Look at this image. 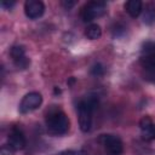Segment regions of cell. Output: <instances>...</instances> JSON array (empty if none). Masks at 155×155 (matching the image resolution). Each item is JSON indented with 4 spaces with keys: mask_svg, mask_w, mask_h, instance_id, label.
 Segmentation results:
<instances>
[{
    "mask_svg": "<svg viewBox=\"0 0 155 155\" xmlns=\"http://www.w3.org/2000/svg\"><path fill=\"white\" fill-rule=\"evenodd\" d=\"M92 113L93 109L82 99L78 105V114H79V126L82 132H88L92 127Z\"/></svg>",
    "mask_w": 155,
    "mask_h": 155,
    "instance_id": "3",
    "label": "cell"
},
{
    "mask_svg": "<svg viewBox=\"0 0 155 155\" xmlns=\"http://www.w3.org/2000/svg\"><path fill=\"white\" fill-rule=\"evenodd\" d=\"M15 65H16L18 69H27V68L30 65V59L25 56L24 58H22V59H19V61L15 62Z\"/></svg>",
    "mask_w": 155,
    "mask_h": 155,
    "instance_id": "15",
    "label": "cell"
},
{
    "mask_svg": "<svg viewBox=\"0 0 155 155\" xmlns=\"http://www.w3.org/2000/svg\"><path fill=\"white\" fill-rule=\"evenodd\" d=\"M45 12V5L40 0H27L24 4V13L29 19H38Z\"/></svg>",
    "mask_w": 155,
    "mask_h": 155,
    "instance_id": "6",
    "label": "cell"
},
{
    "mask_svg": "<svg viewBox=\"0 0 155 155\" xmlns=\"http://www.w3.org/2000/svg\"><path fill=\"white\" fill-rule=\"evenodd\" d=\"M101 143L108 155H121L124 151L122 140L115 134H103L101 137Z\"/></svg>",
    "mask_w": 155,
    "mask_h": 155,
    "instance_id": "4",
    "label": "cell"
},
{
    "mask_svg": "<svg viewBox=\"0 0 155 155\" xmlns=\"http://www.w3.org/2000/svg\"><path fill=\"white\" fill-rule=\"evenodd\" d=\"M42 103V96L39 92H30L27 93L19 104V113L28 114L30 111L36 110Z\"/></svg>",
    "mask_w": 155,
    "mask_h": 155,
    "instance_id": "5",
    "label": "cell"
},
{
    "mask_svg": "<svg viewBox=\"0 0 155 155\" xmlns=\"http://www.w3.org/2000/svg\"><path fill=\"white\" fill-rule=\"evenodd\" d=\"M58 155H87V153L84 151V150H74V149H69V150H63V151H61Z\"/></svg>",
    "mask_w": 155,
    "mask_h": 155,
    "instance_id": "18",
    "label": "cell"
},
{
    "mask_svg": "<svg viewBox=\"0 0 155 155\" xmlns=\"http://www.w3.org/2000/svg\"><path fill=\"white\" fill-rule=\"evenodd\" d=\"M61 4H62V6H63L65 10H70L73 6H75V1H71V0H68V1H67V0H63Z\"/></svg>",
    "mask_w": 155,
    "mask_h": 155,
    "instance_id": "19",
    "label": "cell"
},
{
    "mask_svg": "<svg viewBox=\"0 0 155 155\" xmlns=\"http://www.w3.org/2000/svg\"><path fill=\"white\" fill-rule=\"evenodd\" d=\"M46 126L51 134L63 136L69 131L70 121L62 110L51 109L46 115Z\"/></svg>",
    "mask_w": 155,
    "mask_h": 155,
    "instance_id": "1",
    "label": "cell"
},
{
    "mask_svg": "<svg viewBox=\"0 0 155 155\" xmlns=\"http://www.w3.org/2000/svg\"><path fill=\"white\" fill-rule=\"evenodd\" d=\"M104 73H105V68H104L103 64H101V63H96V64H93L92 68H91V74H92L93 76H96V78L103 76Z\"/></svg>",
    "mask_w": 155,
    "mask_h": 155,
    "instance_id": "14",
    "label": "cell"
},
{
    "mask_svg": "<svg viewBox=\"0 0 155 155\" xmlns=\"http://www.w3.org/2000/svg\"><path fill=\"white\" fill-rule=\"evenodd\" d=\"M15 149L10 145V144H5L1 147V150H0V154L1 155H15Z\"/></svg>",
    "mask_w": 155,
    "mask_h": 155,
    "instance_id": "17",
    "label": "cell"
},
{
    "mask_svg": "<svg viewBox=\"0 0 155 155\" xmlns=\"http://www.w3.org/2000/svg\"><path fill=\"white\" fill-rule=\"evenodd\" d=\"M155 22V4L149 2L143 10V23L150 25Z\"/></svg>",
    "mask_w": 155,
    "mask_h": 155,
    "instance_id": "9",
    "label": "cell"
},
{
    "mask_svg": "<svg viewBox=\"0 0 155 155\" xmlns=\"http://www.w3.org/2000/svg\"><path fill=\"white\" fill-rule=\"evenodd\" d=\"M125 10L132 18H137L143 11V4L139 0H130L125 4Z\"/></svg>",
    "mask_w": 155,
    "mask_h": 155,
    "instance_id": "8",
    "label": "cell"
},
{
    "mask_svg": "<svg viewBox=\"0 0 155 155\" xmlns=\"http://www.w3.org/2000/svg\"><path fill=\"white\" fill-rule=\"evenodd\" d=\"M15 5V1H1V6L5 8H11Z\"/></svg>",
    "mask_w": 155,
    "mask_h": 155,
    "instance_id": "20",
    "label": "cell"
},
{
    "mask_svg": "<svg viewBox=\"0 0 155 155\" xmlns=\"http://www.w3.org/2000/svg\"><path fill=\"white\" fill-rule=\"evenodd\" d=\"M151 124H153V120H151V117H150V116H148V115L143 116V117L139 120V127H140V130H142V131H143V130H145V128H148Z\"/></svg>",
    "mask_w": 155,
    "mask_h": 155,
    "instance_id": "16",
    "label": "cell"
},
{
    "mask_svg": "<svg viewBox=\"0 0 155 155\" xmlns=\"http://www.w3.org/2000/svg\"><path fill=\"white\" fill-rule=\"evenodd\" d=\"M10 56H11L13 63L19 61V59H22V58H24L25 57V48H24V46H22V45H13L11 47V50H10Z\"/></svg>",
    "mask_w": 155,
    "mask_h": 155,
    "instance_id": "11",
    "label": "cell"
},
{
    "mask_svg": "<svg viewBox=\"0 0 155 155\" xmlns=\"http://www.w3.org/2000/svg\"><path fill=\"white\" fill-rule=\"evenodd\" d=\"M8 144L15 150H22L25 147V137L24 133L18 127H12L8 133Z\"/></svg>",
    "mask_w": 155,
    "mask_h": 155,
    "instance_id": "7",
    "label": "cell"
},
{
    "mask_svg": "<svg viewBox=\"0 0 155 155\" xmlns=\"http://www.w3.org/2000/svg\"><path fill=\"white\" fill-rule=\"evenodd\" d=\"M107 11V5L103 1H90L80 12V17L84 22H92L93 19L103 16Z\"/></svg>",
    "mask_w": 155,
    "mask_h": 155,
    "instance_id": "2",
    "label": "cell"
},
{
    "mask_svg": "<svg viewBox=\"0 0 155 155\" xmlns=\"http://www.w3.org/2000/svg\"><path fill=\"white\" fill-rule=\"evenodd\" d=\"M102 35V29L98 24H90L86 29H85V36L90 40H97L99 39Z\"/></svg>",
    "mask_w": 155,
    "mask_h": 155,
    "instance_id": "10",
    "label": "cell"
},
{
    "mask_svg": "<svg viewBox=\"0 0 155 155\" xmlns=\"http://www.w3.org/2000/svg\"><path fill=\"white\" fill-rule=\"evenodd\" d=\"M142 138L144 140H154L155 139V124L154 122L148 128L142 131Z\"/></svg>",
    "mask_w": 155,
    "mask_h": 155,
    "instance_id": "13",
    "label": "cell"
},
{
    "mask_svg": "<svg viewBox=\"0 0 155 155\" xmlns=\"http://www.w3.org/2000/svg\"><path fill=\"white\" fill-rule=\"evenodd\" d=\"M142 57H151L155 56V41H147L142 45L140 48Z\"/></svg>",
    "mask_w": 155,
    "mask_h": 155,
    "instance_id": "12",
    "label": "cell"
}]
</instances>
